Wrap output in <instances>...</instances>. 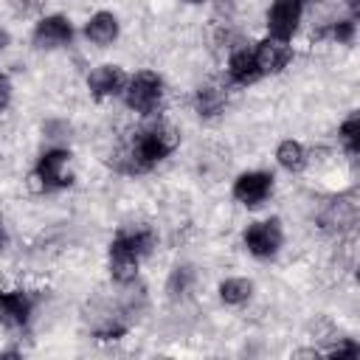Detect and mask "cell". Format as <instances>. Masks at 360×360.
I'll return each mask as SVG.
<instances>
[{
    "label": "cell",
    "mask_w": 360,
    "mask_h": 360,
    "mask_svg": "<svg viewBox=\"0 0 360 360\" xmlns=\"http://www.w3.org/2000/svg\"><path fill=\"white\" fill-rule=\"evenodd\" d=\"M270 191H273V174L267 172H245L233 183V197L248 208L262 205L270 197Z\"/></svg>",
    "instance_id": "277c9868"
},
{
    "label": "cell",
    "mask_w": 360,
    "mask_h": 360,
    "mask_svg": "<svg viewBox=\"0 0 360 360\" xmlns=\"http://www.w3.org/2000/svg\"><path fill=\"white\" fill-rule=\"evenodd\" d=\"M228 73H231V79H233L236 84H253V82L262 76L259 68H256L253 53L245 51V48H239V51L231 53V59H228Z\"/></svg>",
    "instance_id": "4fadbf2b"
},
{
    "label": "cell",
    "mask_w": 360,
    "mask_h": 360,
    "mask_svg": "<svg viewBox=\"0 0 360 360\" xmlns=\"http://www.w3.org/2000/svg\"><path fill=\"white\" fill-rule=\"evenodd\" d=\"M298 3H301V6H304V3H318V0H298Z\"/></svg>",
    "instance_id": "484cf974"
},
{
    "label": "cell",
    "mask_w": 360,
    "mask_h": 360,
    "mask_svg": "<svg viewBox=\"0 0 360 360\" xmlns=\"http://www.w3.org/2000/svg\"><path fill=\"white\" fill-rule=\"evenodd\" d=\"M191 278H194L191 267H174V273H172V278H169V292H172V298L183 295V292L191 287Z\"/></svg>",
    "instance_id": "d6986e66"
},
{
    "label": "cell",
    "mask_w": 360,
    "mask_h": 360,
    "mask_svg": "<svg viewBox=\"0 0 360 360\" xmlns=\"http://www.w3.org/2000/svg\"><path fill=\"white\" fill-rule=\"evenodd\" d=\"M340 141H343V146H346L349 155H357V149H360V115L357 112H352L340 124Z\"/></svg>",
    "instance_id": "ac0fdd59"
},
{
    "label": "cell",
    "mask_w": 360,
    "mask_h": 360,
    "mask_svg": "<svg viewBox=\"0 0 360 360\" xmlns=\"http://www.w3.org/2000/svg\"><path fill=\"white\" fill-rule=\"evenodd\" d=\"M276 158H278V163H281L287 172H298V169H304V163H307L304 146H301L298 141H292V138L278 143V149H276Z\"/></svg>",
    "instance_id": "9a60e30c"
},
{
    "label": "cell",
    "mask_w": 360,
    "mask_h": 360,
    "mask_svg": "<svg viewBox=\"0 0 360 360\" xmlns=\"http://www.w3.org/2000/svg\"><path fill=\"white\" fill-rule=\"evenodd\" d=\"M68 158H70V155H68L65 149H51V152H45V155L39 158L34 177L42 183L45 191H48V188H65V186L70 183V177L65 174Z\"/></svg>",
    "instance_id": "8992f818"
},
{
    "label": "cell",
    "mask_w": 360,
    "mask_h": 360,
    "mask_svg": "<svg viewBox=\"0 0 360 360\" xmlns=\"http://www.w3.org/2000/svg\"><path fill=\"white\" fill-rule=\"evenodd\" d=\"M138 253L127 245L124 236H115L110 242V276L118 281V284H127L138 276Z\"/></svg>",
    "instance_id": "9c48e42d"
},
{
    "label": "cell",
    "mask_w": 360,
    "mask_h": 360,
    "mask_svg": "<svg viewBox=\"0 0 360 360\" xmlns=\"http://www.w3.org/2000/svg\"><path fill=\"white\" fill-rule=\"evenodd\" d=\"M253 292V284L248 278H225L219 284V298L225 304H245Z\"/></svg>",
    "instance_id": "2e32d148"
},
{
    "label": "cell",
    "mask_w": 360,
    "mask_h": 360,
    "mask_svg": "<svg viewBox=\"0 0 360 360\" xmlns=\"http://www.w3.org/2000/svg\"><path fill=\"white\" fill-rule=\"evenodd\" d=\"M332 37H335L338 42H349V39L354 37V22H352V20H343V22H338V25H332Z\"/></svg>",
    "instance_id": "ffe728a7"
},
{
    "label": "cell",
    "mask_w": 360,
    "mask_h": 360,
    "mask_svg": "<svg viewBox=\"0 0 360 360\" xmlns=\"http://www.w3.org/2000/svg\"><path fill=\"white\" fill-rule=\"evenodd\" d=\"M329 354H332V357H340V354H349V357H354V354H357V343H352V340H343V343L332 346V349H329Z\"/></svg>",
    "instance_id": "44dd1931"
},
{
    "label": "cell",
    "mask_w": 360,
    "mask_h": 360,
    "mask_svg": "<svg viewBox=\"0 0 360 360\" xmlns=\"http://www.w3.org/2000/svg\"><path fill=\"white\" fill-rule=\"evenodd\" d=\"M84 34H87V39L96 42V45H110V42L118 37V20H115V14H110V11H96V14L87 20Z\"/></svg>",
    "instance_id": "7c38bea8"
},
{
    "label": "cell",
    "mask_w": 360,
    "mask_h": 360,
    "mask_svg": "<svg viewBox=\"0 0 360 360\" xmlns=\"http://www.w3.org/2000/svg\"><path fill=\"white\" fill-rule=\"evenodd\" d=\"M186 3H202V0H186Z\"/></svg>",
    "instance_id": "4316f807"
},
{
    "label": "cell",
    "mask_w": 360,
    "mask_h": 360,
    "mask_svg": "<svg viewBox=\"0 0 360 360\" xmlns=\"http://www.w3.org/2000/svg\"><path fill=\"white\" fill-rule=\"evenodd\" d=\"M31 315V295L22 290H6L0 292V323L8 329H20L28 323Z\"/></svg>",
    "instance_id": "8fae6325"
},
{
    "label": "cell",
    "mask_w": 360,
    "mask_h": 360,
    "mask_svg": "<svg viewBox=\"0 0 360 360\" xmlns=\"http://www.w3.org/2000/svg\"><path fill=\"white\" fill-rule=\"evenodd\" d=\"M301 20V3L298 0H276L267 11V31L273 39H290Z\"/></svg>",
    "instance_id": "5b68a950"
},
{
    "label": "cell",
    "mask_w": 360,
    "mask_h": 360,
    "mask_svg": "<svg viewBox=\"0 0 360 360\" xmlns=\"http://www.w3.org/2000/svg\"><path fill=\"white\" fill-rule=\"evenodd\" d=\"M180 143V135L177 129L166 127V124H158L146 132H141L135 138V146H132V160L138 169H149L155 163H160L163 158H169Z\"/></svg>",
    "instance_id": "6da1fadb"
},
{
    "label": "cell",
    "mask_w": 360,
    "mask_h": 360,
    "mask_svg": "<svg viewBox=\"0 0 360 360\" xmlns=\"http://www.w3.org/2000/svg\"><path fill=\"white\" fill-rule=\"evenodd\" d=\"M253 59H256V68H259L262 76H264V73H278V70H284L287 62L292 59V48H290L284 39H273V37H270V39H264V42L256 45Z\"/></svg>",
    "instance_id": "ba28073f"
},
{
    "label": "cell",
    "mask_w": 360,
    "mask_h": 360,
    "mask_svg": "<svg viewBox=\"0 0 360 360\" xmlns=\"http://www.w3.org/2000/svg\"><path fill=\"white\" fill-rule=\"evenodd\" d=\"M70 37H73V25L62 14L42 17L34 28V45L37 48H59V45L70 42Z\"/></svg>",
    "instance_id": "52a82bcc"
},
{
    "label": "cell",
    "mask_w": 360,
    "mask_h": 360,
    "mask_svg": "<svg viewBox=\"0 0 360 360\" xmlns=\"http://www.w3.org/2000/svg\"><path fill=\"white\" fill-rule=\"evenodd\" d=\"M6 45H8V34H6V31H0V51H3Z\"/></svg>",
    "instance_id": "cb8c5ba5"
},
{
    "label": "cell",
    "mask_w": 360,
    "mask_h": 360,
    "mask_svg": "<svg viewBox=\"0 0 360 360\" xmlns=\"http://www.w3.org/2000/svg\"><path fill=\"white\" fill-rule=\"evenodd\" d=\"M6 245V231H3V222H0V248Z\"/></svg>",
    "instance_id": "d4e9b609"
},
{
    "label": "cell",
    "mask_w": 360,
    "mask_h": 360,
    "mask_svg": "<svg viewBox=\"0 0 360 360\" xmlns=\"http://www.w3.org/2000/svg\"><path fill=\"white\" fill-rule=\"evenodd\" d=\"M127 73L118 65H101L87 76V87L96 98H107V96H118L121 90H127Z\"/></svg>",
    "instance_id": "30bf717a"
},
{
    "label": "cell",
    "mask_w": 360,
    "mask_h": 360,
    "mask_svg": "<svg viewBox=\"0 0 360 360\" xmlns=\"http://www.w3.org/2000/svg\"><path fill=\"white\" fill-rule=\"evenodd\" d=\"M118 236H124V239H127V245H129L138 256L149 253V250H152V245H155V231H152V228H146V225H138V228L121 231Z\"/></svg>",
    "instance_id": "e0dca14e"
},
{
    "label": "cell",
    "mask_w": 360,
    "mask_h": 360,
    "mask_svg": "<svg viewBox=\"0 0 360 360\" xmlns=\"http://www.w3.org/2000/svg\"><path fill=\"white\" fill-rule=\"evenodd\" d=\"M160 96H163V82L152 70H141L127 82V107L135 112H143V115L155 112L160 104Z\"/></svg>",
    "instance_id": "7a4b0ae2"
},
{
    "label": "cell",
    "mask_w": 360,
    "mask_h": 360,
    "mask_svg": "<svg viewBox=\"0 0 360 360\" xmlns=\"http://www.w3.org/2000/svg\"><path fill=\"white\" fill-rule=\"evenodd\" d=\"M11 6H14V11H31V8H37L39 6V0H11Z\"/></svg>",
    "instance_id": "603a6c76"
},
{
    "label": "cell",
    "mask_w": 360,
    "mask_h": 360,
    "mask_svg": "<svg viewBox=\"0 0 360 360\" xmlns=\"http://www.w3.org/2000/svg\"><path fill=\"white\" fill-rule=\"evenodd\" d=\"M194 107H197V112L205 115V118L219 115L222 107H225V90H219V87H214V84L200 87L197 96H194Z\"/></svg>",
    "instance_id": "5bb4252c"
},
{
    "label": "cell",
    "mask_w": 360,
    "mask_h": 360,
    "mask_svg": "<svg viewBox=\"0 0 360 360\" xmlns=\"http://www.w3.org/2000/svg\"><path fill=\"white\" fill-rule=\"evenodd\" d=\"M245 248L259 259L276 256L278 248H281V222L278 219H264V222L248 225L245 228Z\"/></svg>",
    "instance_id": "3957f363"
},
{
    "label": "cell",
    "mask_w": 360,
    "mask_h": 360,
    "mask_svg": "<svg viewBox=\"0 0 360 360\" xmlns=\"http://www.w3.org/2000/svg\"><path fill=\"white\" fill-rule=\"evenodd\" d=\"M8 101H11V84L6 76H0V110H6Z\"/></svg>",
    "instance_id": "7402d4cb"
}]
</instances>
